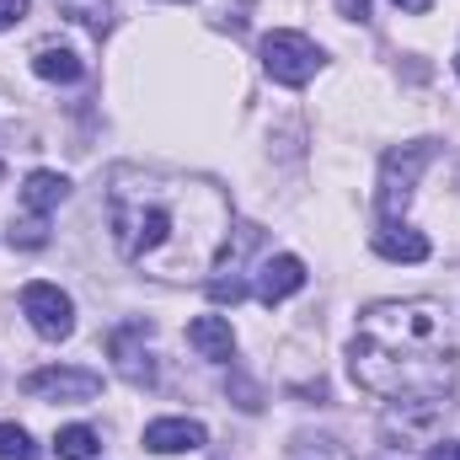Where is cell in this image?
Wrapping results in <instances>:
<instances>
[{
	"label": "cell",
	"mask_w": 460,
	"mask_h": 460,
	"mask_svg": "<svg viewBox=\"0 0 460 460\" xmlns=\"http://www.w3.org/2000/svg\"><path fill=\"white\" fill-rule=\"evenodd\" d=\"M108 230L128 268L172 284L204 279L220 268V252L230 241V199L209 177L161 166H113Z\"/></svg>",
	"instance_id": "1"
},
{
	"label": "cell",
	"mask_w": 460,
	"mask_h": 460,
	"mask_svg": "<svg viewBox=\"0 0 460 460\" xmlns=\"http://www.w3.org/2000/svg\"><path fill=\"white\" fill-rule=\"evenodd\" d=\"M348 375L380 402H445L460 375V338L439 300H375L358 311Z\"/></svg>",
	"instance_id": "2"
},
{
	"label": "cell",
	"mask_w": 460,
	"mask_h": 460,
	"mask_svg": "<svg viewBox=\"0 0 460 460\" xmlns=\"http://www.w3.org/2000/svg\"><path fill=\"white\" fill-rule=\"evenodd\" d=\"M316 65H322V49H316L305 32L273 27V32L262 38V70H268L279 86H305V81L316 75Z\"/></svg>",
	"instance_id": "3"
},
{
	"label": "cell",
	"mask_w": 460,
	"mask_h": 460,
	"mask_svg": "<svg viewBox=\"0 0 460 460\" xmlns=\"http://www.w3.org/2000/svg\"><path fill=\"white\" fill-rule=\"evenodd\" d=\"M429 161H434V139H412V145H402V150L385 155V166H380V215H385V220H396V215L412 204L418 172H423Z\"/></svg>",
	"instance_id": "4"
},
{
	"label": "cell",
	"mask_w": 460,
	"mask_h": 460,
	"mask_svg": "<svg viewBox=\"0 0 460 460\" xmlns=\"http://www.w3.org/2000/svg\"><path fill=\"white\" fill-rule=\"evenodd\" d=\"M22 316H27L32 332L49 338V343H59V338L75 332V305H70V295H65L59 284H43V279L22 289Z\"/></svg>",
	"instance_id": "5"
},
{
	"label": "cell",
	"mask_w": 460,
	"mask_h": 460,
	"mask_svg": "<svg viewBox=\"0 0 460 460\" xmlns=\"http://www.w3.org/2000/svg\"><path fill=\"white\" fill-rule=\"evenodd\" d=\"M27 396L38 402H97L102 396V375L97 369H38L22 380Z\"/></svg>",
	"instance_id": "6"
},
{
	"label": "cell",
	"mask_w": 460,
	"mask_h": 460,
	"mask_svg": "<svg viewBox=\"0 0 460 460\" xmlns=\"http://www.w3.org/2000/svg\"><path fill=\"white\" fill-rule=\"evenodd\" d=\"M108 353H113L118 375H123L134 391L155 385V364H150V327H145V322H123L113 338H108Z\"/></svg>",
	"instance_id": "7"
},
{
	"label": "cell",
	"mask_w": 460,
	"mask_h": 460,
	"mask_svg": "<svg viewBox=\"0 0 460 460\" xmlns=\"http://www.w3.org/2000/svg\"><path fill=\"white\" fill-rule=\"evenodd\" d=\"M305 262L295 257V252H279V257H268L262 268H257V284H252V295L262 300V305H279V300H289L295 289H305Z\"/></svg>",
	"instance_id": "8"
},
{
	"label": "cell",
	"mask_w": 460,
	"mask_h": 460,
	"mask_svg": "<svg viewBox=\"0 0 460 460\" xmlns=\"http://www.w3.org/2000/svg\"><path fill=\"white\" fill-rule=\"evenodd\" d=\"M204 445H209V434L193 418H155V423H145V450H155V456H182V450H204Z\"/></svg>",
	"instance_id": "9"
},
{
	"label": "cell",
	"mask_w": 460,
	"mask_h": 460,
	"mask_svg": "<svg viewBox=\"0 0 460 460\" xmlns=\"http://www.w3.org/2000/svg\"><path fill=\"white\" fill-rule=\"evenodd\" d=\"M32 75L38 81H54V86H75L81 75H86V65H81V54L70 49V43H38L32 49Z\"/></svg>",
	"instance_id": "10"
},
{
	"label": "cell",
	"mask_w": 460,
	"mask_h": 460,
	"mask_svg": "<svg viewBox=\"0 0 460 460\" xmlns=\"http://www.w3.org/2000/svg\"><path fill=\"white\" fill-rule=\"evenodd\" d=\"M375 252L380 257H391V262H429V235H418L412 226H396V220H385V226L375 230Z\"/></svg>",
	"instance_id": "11"
},
{
	"label": "cell",
	"mask_w": 460,
	"mask_h": 460,
	"mask_svg": "<svg viewBox=\"0 0 460 460\" xmlns=\"http://www.w3.org/2000/svg\"><path fill=\"white\" fill-rule=\"evenodd\" d=\"M188 348H199L204 358L226 364L230 353H235V332H230V322H226V316H199V322L188 327Z\"/></svg>",
	"instance_id": "12"
},
{
	"label": "cell",
	"mask_w": 460,
	"mask_h": 460,
	"mask_svg": "<svg viewBox=\"0 0 460 460\" xmlns=\"http://www.w3.org/2000/svg\"><path fill=\"white\" fill-rule=\"evenodd\" d=\"M65 193H70V182L59 172H32L22 188V204H27V215H54L65 204Z\"/></svg>",
	"instance_id": "13"
},
{
	"label": "cell",
	"mask_w": 460,
	"mask_h": 460,
	"mask_svg": "<svg viewBox=\"0 0 460 460\" xmlns=\"http://www.w3.org/2000/svg\"><path fill=\"white\" fill-rule=\"evenodd\" d=\"M54 456L59 460H92L97 456V434H92L86 423H70V429L54 434Z\"/></svg>",
	"instance_id": "14"
},
{
	"label": "cell",
	"mask_w": 460,
	"mask_h": 460,
	"mask_svg": "<svg viewBox=\"0 0 460 460\" xmlns=\"http://www.w3.org/2000/svg\"><path fill=\"white\" fill-rule=\"evenodd\" d=\"M11 246H16V252L49 246V215H22V220H11Z\"/></svg>",
	"instance_id": "15"
},
{
	"label": "cell",
	"mask_w": 460,
	"mask_h": 460,
	"mask_svg": "<svg viewBox=\"0 0 460 460\" xmlns=\"http://www.w3.org/2000/svg\"><path fill=\"white\" fill-rule=\"evenodd\" d=\"M0 460H43V450L22 423H0Z\"/></svg>",
	"instance_id": "16"
},
{
	"label": "cell",
	"mask_w": 460,
	"mask_h": 460,
	"mask_svg": "<svg viewBox=\"0 0 460 460\" xmlns=\"http://www.w3.org/2000/svg\"><path fill=\"white\" fill-rule=\"evenodd\" d=\"M252 289L241 284V279H209V300H220V305H235V300H246Z\"/></svg>",
	"instance_id": "17"
},
{
	"label": "cell",
	"mask_w": 460,
	"mask_h": 460,
	"mask_svg": "<svg viewBox=\"0 0 460 460\" xmlns=\"http://www.w3.org/2000/svg\"><path fill=\"white\" fill-rule=\"evenodd\" d=\"M22 11H27V0H0V32H5L11 22H22Z\"/></svg>",
	"instance_id": "18"
},
{
	"label": "cell",
	"mask_w": 460,
	"mask_h": 460,
	"mask_svg": "<svg viewBox=\"0 0 460 460\" xmlns=\"http://www.w3.org/2000/svg\"><path fill=\"white\" fill-rule=\"evenodd\" d=\"M338 11H343L348 22H364L369 16V0H338Z\"/></svg>",
	"instance_id": "19"
},
{
	"label": "cell",
	"mask_w": 460,
	"mask_h": 460,
	"mask_svg": "<svg viewBox=\"0 0 460 460\" xmlns=\"http://www.w3.org/2000/svg\"><path fill=\"white\" fill-rule=\"evenodd\" d=\"M429 460H460V445H456V439H450V445H434Z\"/></svg>",
	"instance_id": "20"
},
{
	"label": "cell",
	"mask_w": 460,
	"mask_h": 460,
	"mask_svg": "<svg viewBox=\"0 0 460 460\" xmlns=\"http://www.w3.org/2000/svg\"><path fill=\"white\" fill-rule=\"evenodd\" d=\"M396 5H402V11H407V16H423V11H429V5H434V0H396Z\"/></svg>",
	"instance_id": "21"
},
{
	"label": "cell",
	"mask_w": 460,
	"mask_h": 460,
	"mask_svg": "<svg viewBox=\"0 0 460 460\" xmlns=\"http://www.w3.org/2000/svg\"><path fill=\"white\" fill-rule=\"evenodd\" d=\"M0 177H5V161H0Z\"/></svg>",
	"instance_id": "22"
},
{
	"label": "cell",
	"mask_w": 460,
	"mask_h": 460,
	"mask_svg": "<svg viewBox=\"0 0 460 460\" xmlns=\"http://www.w3.org/2000/svg\"><path fill=\"white\" fill-rule=\"evenodd\" d=\"M456 70H460V59H456Z\"/></svg>",
	"instance_id": "23"
}]
</instances>
